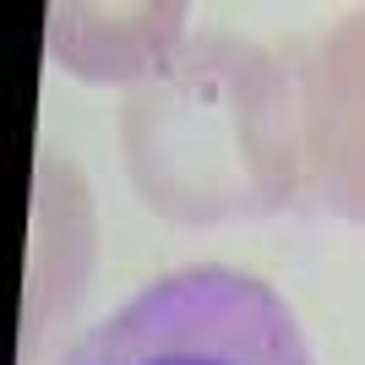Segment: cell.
<instances>
[{
  "mask_svg": "<svg viewBox=\"0 0 365 365\" xmlns=\"http://www.w3.org/2000/svg\"><path fill=\"white\" fill-rule=\"evenodd\" d=\"M125 158L142 202L180 224L273 213L300 164L289 76L235 38L180 44L125 104Z\"/></svg>",
  "mask_w": 365,
  "mask_h": 365,
  "instance_id": "obj_1",
  "label": "cell"
},
{
  "mask_svg": "<svg viewBox=\"0 0 365 365\" xmlns=\"http://www.w3.org/2000/svg\"><path fill=\"white\" fill-rule=\"evenodd\" d=\"M66 365H311V349L262 278L185 267L98 322Z\"/></svg>",
  "mask_w": 365,
  "mask_h": 365,
  "instance_id": "obj_2",
  "label": "cell"
},
{
  "mask_svg": "<svg viewBox=\"0 0 365 365\" xmlns=\"http://www.w3.org/2000/svg\"><path fill=\"white\" fill-rule=\"evenodd\" d=\"M300 158L311 164V191L365 224V11L349 16L305 71Z\"/></svg>",
  "mask_w": 365,
  "mask_h": 365,
  "instance_id": "obj_3",
  "label": "cell"
},
{
  "mask_svg": "<svg viewBox=\"0 0 365 365\" xmlns=\"http://www.w3.org/2000/svg\"><path fill=\"white\" fill-rule=\"evenodd\" d=\"M180 6H55L49 55L82 76H137L158 71L180 38Z\"/></svg>",
  "mask_w": 365,
  "mask_h": 365,
  "instance_id": "obj_4",
  "label": "cell"
}]
</instances>
